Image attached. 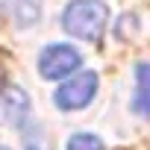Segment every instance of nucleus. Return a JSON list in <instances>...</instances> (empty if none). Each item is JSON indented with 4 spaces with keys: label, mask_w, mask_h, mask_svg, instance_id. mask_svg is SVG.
Instances as JSON below:
<instances>
[{
    "label": "nucleus",
    "mask_w": 150,
    "mask_h": 150,
    "mask_svg": "<svg viewBox=\"0 0 150 150\" xmlns=\"http://www.w3.org/2000/svg\"><path fill=\"white\" fill-rule=\"evenodd\" d=\"M109 21V9L103 0H71L62 12V27L68 35L80 41H100Z\"/></svg>",
    "instance_id": "obj_1"
},
{
    "label": "nucleus",
    "mask_w": 150,
    "mask_h": 150,
    "mask_svg": "<svg viewBox=\"0 0 150 150\" xmlns=\"http://www.w3.org/2000/svg\"><path fill=\"white\" fill-rule=\"evenodd\" d=\"M97 83H100V77H97L94 71H80V74H74L71 80H65V83L56 88L53 100H56V106L65 109V112L86 109V106L94 100V94H97Z\"/></svg>",
    "instance_id": "obj_2"
},
{
    "label": "nucleus",
    "mask_w": 150,
    "mask_h": 150,
    "mask_svg": "<svg viewBox=\"0 0 150 150\" xmlns=\"http://www.w3.org/2000/svg\"><path fill=\"white\" fill-rule=\"evenodd\" d=\"M83 65V56L71 44H47L38 53V74L44 80H62Z\"/></svg>",
    "instance_id": "obj_3"
},
{
    "label": "nucleus",
    "mask_w": 150,
    "mask_h": 150,
    "mask_svg": "<svg viewBox=\"0 0 150 150\" xmlns=\"http://www.w3.org/2000/svg\"><path fill=\"white\" fill-rule=\"evenodd\" d=\"M30 115V97L18 86L0 88V124L6 127H21Z\"/></svg>",
    "instance_id": "obj_4"
},
{
    "label": "nucleus",
    "mask_w": 150,
    "mask_h": 150,
    "mask_svg": "<svg viewBox=\"0 0 150 150\" xmlns=\"http://www.w3.org/2000/svg\"><path fill=\"white\" fill-rule=\"evenodd\" d=\"M132 109L144 118H150V62L135 65V94H132Z\"/></svg>",
    "instance_id": "obj_5"
},
{
    "label": "nucleus",
    "mask_w": 150,
    "mask_h": 150,
    "mask_svg": "<svg viewBox=\"0 0 150 150\" xmlns=\"http://www.w3.org/2000/svg\"><path fill=\"white\" fill-rule=\"evenodd\" d=\"M3 12L12 18L15 27H33L41 15L38 9V0H6L3 3Z\"/></svg>",
    "instance_id": "obj_6"
},
{
    "label": "nucleus",
    "mask_w": 150,
    "mask_h": 150,
    "mask_svg": "<svg viewBox=\"0 0 150 150\" xmlns=\"http://www.w3.org/2000/svg\"><path fill=\"white\" fill-rule=\"evenodd\" d=\"M65 150H106L100 135H91V132H77L68 138V147Z\"/></svg>",
    "instance_id": "obj_7"
},
{
    "label": "nucleus",
    "mask_w": 150,
    "mask_h": 150,
    "mask_svg": "<svg viewBox=\"0 0 150 150\" xmlns=\"http://www.w3.org/2000/svg\"><path fill=\"white\" fill-rule=\"evenodd\" d=\"M27 150H38V147H35V144H30V147H27Z\"/></svg>",
    "instance_id": "obj_8"
},
{
    "label": "nucleus",
    "mask_w": 150,
    "mask_h": 150,
    "mask_svg": "<svg viewBox=\"0 0 150 150\" xmlns=\"http://www.w3.org/2000/svg\"><path fill=\"white\" fill-rule=\"evenodd\" d=\"M0 150H9V147H0Z\"/></svg>",
    "instance_id": "obj_9"
}]
</instances>
